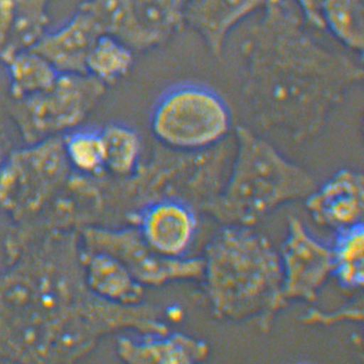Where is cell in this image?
Masks as SVG:
<instances>
[{"instance_id":"7402d4cb","label":"cell","mask_w":364,"mask_h":364,"mask_svg":"<svg viewBox=\"0 0 364 364\" xmlns=\"http://www.w3.org/2000/svg\"><path fill=\"white\" fill-rule=\"evenodd\" d=\"M136 18L162 45L186 26L182 0H133Z\"/></svg>"},{"instance_id":"ba28073f","label":"cell","mask_w":364,"mask_h":364,"mask_svg":"<svg viewBox=\"0 0 364 364\" xmlns=\"http://www.w3.org/2000/svg\"><path fill=\"white\" fill-rule=\"evenodd\" d=\"M280 260L286 299L315 300L318 290L333 274L332 249L314 238L294 216L289 219V234Z\"/></svg>"},{"instance_id":"3957f363","label":"cell","mask_w":364,"mask_h":364,"mask_svg":"<svg viewBox=\"0 0 364 364\" xmlns=\"http://www.w3.org/2000/svg\"><path fill=\"white\" fill-rule=\"evenodd\" d=\"M236 154L223 191L207 208L221 223L250 228L282 205L307 199L317 189L306 170L245 127L236 128Z\"/></svg>"},{"instance_id":"5bb4252c","label":"cell","mask_w":364,"mask_h":364,"mask_svg":"<svg viewBox=\"0 0 364 364\" xmlns=\"http://www.w3.org/2000/svg\"><path fill=\"white\" fill-rule=\"evenodd\" d=\"M87 286L99 298L114 304H131L141 296V287L127 267L107 254L80 249Z\"/></svg>"},{"instance_id":"603a6c76","label":"cell","mask_w":364,"mask_h":364,"mask_svg":"<svg viewBox=\"0 0 364 364\" xmlns=\"http://www.w3.org/2000/svg\"><path fill=\"white\" fill-rule=\"evenodd\" d=\"M67 158L76 173L96 176L105 169L100 132H77L63 136Z\"/></svg>"},{"instance_id":"cb8c5ba5","label":"cell","mask_w":364,"mask_h":364,"mask_svg":"<svg viewBox=\"0 0 364 364\" xmlns=\"http://www.w3.org/2000/svg\"><path fill=\"white\" fill-rule=\"evenodd\" d=\"M304 16L306 23L319 29H326L321 16L322 0H294Z\"/></svg>"},{"instance_id":"ac0fdd59","label":"cell","mask_w":364,"mask_h":364,"mask_svg":"<svg viewBox=\"0 0 364 364\" xmlns=\"http://www.w3.org/2000/svg\"><path fill=\"white\" fill-rule=\"evenodd\" d=\"M321 16L325 28L341 43L354 52H363V0H322Z\"/></svg>"},{"instance_id":"6da1fadb","label":"cell","mask_w":364,"mask_h":364,"mask_svg":"<svg viewBox=\"0 0 364 364\" xmlns=\"http://www.w3.org/2000/svg\"><path fill=\"white\" fill-rule=\"evenodd\" d=\"M263 10L241 45L242 92L259 129L303 144L363 82V66L316 40L294 0H266Z\"/></svg>"},{"instance_id":"44dd1931","label":"cell","mask_w":364,"mask_h":364,"mask_svg":"<svg viewBox=\"0 0 364 364\" xmlns=\"http://www.w3.org/2000/svg\"><path fill=\"white\" fill-rule=\"evenodd\" d=\"M105 169L117 176H127L137 169L141 159L140 136L132 128L119 124L107 125L100 132Z\"/></svg>"},{"instance_id":"e0dca14e","label":"cell","mask_w":364,"mask_h":364,"mask_svg":"<svg viewBox=\"0 0 364 364\" xmlns=\"http://www.w3.org/2000/svg\"><path fill=\"white\" fill-rule=\"evenodd\" d=\"M5 65L9 71L12 100L49 90L60 74L44 57L31 49L16 54Z\"/></svg>"},{"instance_id":"7c38bea8","label":"cell","mask_w":364,"mask_h":364,"mask_svg":"<svg viewBox=\"0 0 364 364\" xmlns=\"http://www.w3.org/2000/svg\"><path fill=\"white\" fill-rule=\"evenodd\" d=\"M265 4L266 0H189L183 16L186 25L198 32L213 57L220 60L230 33Z\"/></svg>"},{"instance_id":"7a4b0ae2","label":"cell","mask_w":364,"mask_h":364,"mask_svg":"<svg viewBox=\"0 0 364 364\" xmlns=\"http://www.w3.org/2000/svg\"><path fill=\"white\" fill-rule=\"evenodd\" d=\"M204 262L217 313L235 321L258 320L269 330L286 300L282 260L269 240L250 228L229 225L208 247Z\"/></svg>"},{"instance_id":"484cf974","label":"cell","mask_w":364,"mask_h":364,"mask_svg":"<svg viewBox=\"0 0 364 364\" xmlns=\"http://www.w3.org/2000/svg\"><path fill=\"white\" fill-rule=\"evenodd\" d=\"M182 1H183V3H185V4H186V5L187 2H188V1H189V0H182Z\"/></svg>"},{"instance_id":"8992f818","label":"cell","mask_w":364,"mask_h":364,"mask_svg":"<svg viewBox=\"0 0 364 364\" xmlns=\"http://www.w3.org/2000/svg\"><path fill=\"white\" fill-rule=\"evenodd\" d=\"M107 89L90 74L60 73L49 90L12 100L10 114L26 144H35L79 127Z\"/></svg>"},{"instance_id":"4fadbf2b","label":"cell","mask_w":364,"mask_h":364,"mask_svg":"<svg viewBox=\"0 0 364 364\" xmlns=\"http://www.w3.org/2000/svg\"><path fill=\"white\" fill-rule=\"evenodd\" d=\"M51 0H0V61L28 51L48 33Z\"/></svg>"},{"instance_id":"9c48e42d","label":"cell","mask_w":364,"mask_h":364,"mask_svg":"<svg viewBox=\"0 0 364 364\" xmlns=\"http://www.w3.org/2000/svg\"><path fill=\"white\" fill-rule=\"evenodd\" d=\"M103 35L94 16L79 7L65 26L46 33L31 50L44 57L58 73H87V57Z\"/></svg>"},{"instance_id":"2e32d148","label":"cell","mask_w":364,"mask_h":364,"mask_svg":"<svg viewBox=\"0 0 364 364\" xmlns=\"http://www.w3.org/2000/svg\"><path fill=\"white\" fill-rule=\"evenodd\" d=\"M119 351L123 358L132 363H193L208 353L202 342L182 336L142 342L125 340L120 343Z\"/></svg>"},{"instance_id":"d4e9b609","label":"cell","mask_w":364,"mask_h":364,"mask_svg":"<svg viewBox=\"0 0 364 364\" xmlns=\"http://www.w3.org/2000/svg\"><path fill=\"white\" fill-rule=\"evenodd\" d=\"M11 151L12 149L9 137H8L5 129L0 125V167L6 161V158Z\"/></svg>"},{"instance_id":"277c9868","label":"cell","mask_w":364,"mask_h":364,"mask_svg":"<svg viewBox=\"0 0 364 364\" xmlns=\"http://www.w3.org/2000/svg\"><path fill=\"white\" fill-rule=\"evenodd\" d=\"M63 136L12 149L0 167V212L14 225L43 210L71 175Z\"/></svg>"},{"instance_id":"d6986e66","label":"cell","mask_w":364,"mask_h":364,"mask_svg":"<svg viewBox=\"0 0 364 364\" xmlns=\"http://www.w3.org/2000/svg\"><path fill=\"white\" fill-rule=\"evenodd\" d=\"M134 52L127 45L111 36L103 35L87 57V73L105 86L117 85L131 73Z\"/></svg>"},{"instance_id":"9a60e30c","label":"cell","mask_w":364,"mask_h":364,"mask_svg":"<svg viewBox=\"0 0 364 364\" xmlns=\"http://www.w3.org/2000/svg\"><path fill=\"white\" fill-rule=\"evenodd\" d=\"M80 7L94 16L104 35L114 37L134 53L147 52L161 46L141 27L133 0H86Z\"/></svg>"},{"instance_id":"52a82bcc","label":"cell","mask_w":364,"mask_h":364,"mask_svg":"<svg viewBox=\"0 0 364 364\" xmlns=\"http://www.w3.org/2000/svg\"><path fill=\"white\" fill-rule=\"evenodd\" d=\"M79 246L83 250L115 258L134 278L144 283L161 284L170 279L198 277L204 271L203 261H182L156 253L136 230L109 231L87 228L79 236Z\"/></svg>"},{"instance_id":"5b68a950","label":"cell","mask_w":364,"mask_h":364,"mask_svg":"<svg viewBox=\"0 0 364 364\" xmlns=\"http://www.w3.org/2000/svg\"><path fill=\"white\" fill-rule=\"evenodd\" d=\"M232 128L227 103L207 87L183 85L163 95L154 108L151 129L164 147L198 152L225 140Z\"/></svg>"},{"instance_id":"30bf717a","label":"cell","mask_w":364,"mask_h":364,"mask_svg":"<svg viewBox=\"0 0 364 364\" xmlns=\"http://www.w3.org/2000/svg\"><path fill=\"white\" fill-rule=\"evenodd\" d=\"M140 232L161 256L178 258L189 248L196 232L193 208L173 199L158 200L141 215Z\"/></svg>"},{"instance_id":"8fae6325","label":"cell","mask_w":364,"mask_h":364,"mask_svg":"<svg viewBox=\"0 0 364 364\" xmlns=\"http://www.w3.org/2000/svg\"><path fill=\"white\" fill-rule=\"evenodd\" d=\"M318 224L340 230L363 223L364 179L362 173L342 170L306 199Z\"/></svg>"},{"instance_id":"ffe728a7","label":"cell","mask_w":364,"mask_h":364,"mask_svg":"<svg viewBox=\"0 0 364 364\" xmlns=\"http://www.w3.org/2000/svg\"><path fill=\"white\" fill-rule=\"evenodd\" d=\"M363 223L337 230L333 250V270L343 287H362L363 284Z\"/></svg>"}]
</instances>
